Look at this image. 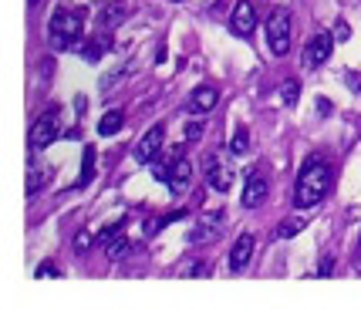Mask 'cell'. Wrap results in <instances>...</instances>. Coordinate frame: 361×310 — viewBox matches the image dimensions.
Here are the masks:
<instances>
[{
  "mask_svg": "<svg viewBox=\"0 0 361 310\" xmlns=\"http://www.w3.org/2000/svg\"><path fill=\"white\" fill-rule=\"evenodd\" d=\"M166 186L173 189L176 196L192 186V162L186 159V145H176L173 149V166H169V182Z\"/></svg>",
  "mask_w": 361,
  "mask_h": 310,
  "instance_id": "obj_5",
  "label": "cell"
},
{
  "mask_svg": "<svg viewBox=\"0 0 361 310\" xmlns=\"http://www.w3.org/2000/svg\"><path fill=\"white\" fill-rule=\"evenodd\" d=\"M230 152L233 155H247L250 152V132L247 128H236L233 139H230Z\"/></svg>",
  "mask_w": 361,
  "mask_h": 310,
  "instance_id": "obj_18",
  "label": "cell"
},
{
  "mask_svg": "<svg viewBox=\"0 0 361 310\" xmlns=\"http://www.w3.org/2000/svg\"><path fill=\"white\" fill-rule=\"evenodd\" d=\"M44 182H47V169H34L31 175H27V196H34Z\"/></svg>",
  "mask_w": 361,
  "mask_h": 310,
  "instance_id": "obj_21",
  "label": "cell"
},
{
  "mask_svg": "<svg viewBox=\"0 0 361 310\" xmlns=\"http://www.w3.org/2000/svg\"><path fill=\"white\" fill-rule=\"evenodd\" d=\"M105 256H109V260H126V256H128V240H126V232L111 236L109 243H105Z\"/></svg>",
  "mask_w": 361,
  "mask_h": 310,
  "instance_id": "obj_17",
  "label": "cell"
},
{
  "mask_svg": "<svg viewBox=\"0 0 361 310\" xmlns=\"http://www.w3.org/2000/svg\"><path fill=\"white\" fill-rule=\"evenodd\" d=\"M267 175L264 172H250L247 175V186H243V209H260L267 202Z\"/></svg>",
  "mask_w": 361,
  "mask_h": 310,
  "instance_id": "obj_10",
  "label": "cell"
},
{
  "mask_svg": "<svg viewBox=\"0 0 361 310\" xmlns=\"http://www.w3.org/2000/svg\"><path fill=\"white\" fill-rule=\"evenodd\" d=\"M122 20H126V4H105V7H102V14H98L102 31H115Z\"/></svg>",
  "mask_w": 361,
  "mask_h": 310,
  "instance_id": "obj_14",
  "label": "cell"
},
{
  "mask_svg": "<svg viewBox=\"0 0 361 310\" xmlns=\"http://www.w3.org/2000/svg\"><path fill=\"white\" fill-rule=\"evenodd\" d=\"M31 4H37V0H31Z\"/></svg>",
  "mask_w": 361,
  "mask_h": 310,
  "instance_id": "obj_29",
  "label": "cell"
},
{
  "mask_svg": "<svg viewBox=\"0 0 361 310\" xmlns=\"http://www.w3.org/2000/svg\"><path fill=\"white\" fill-rule=\"evenodd\" d=\"M58 132H61V111L58 108H47L37 122L31 125V149L34 152H41V149H47L51 142L58 139Z\"/></svg>",
  "mask_w": 361,
  "mask_h": 310,
  "instance_id": "obj_4",
  "label": "cell"
},
{
  "mask_svg": "<svg viewBox=\"0 0 361 310\" xmlns=\"http://www.w3.org/2000/svg\"><path fill=\"white\" fill-rule=\"evenodd\" d=\"M159 226H166V219H149V223H145V236H156Z\"/></svg>",
  "mask_w": 361,
  "mask_h": 310,
  "instance_id": "obj_25",
  "label": "cell"
},
{
  "mask_svg": "<svg viewBox=\"0 0 361 310\" xmlns=\"http://www.w3.org/2000/svg\"><path fill=\"white\" fill-rule=\"evenodd\" d=\"M216 105H220V92H216V88H209V85L196 88L192 98H189V111H213Z\"/></svg>",
  "mask_w": 361,
  "mask_h": 310,
  "instance_id": "obj_13",
  "label": "cell"
},
{
  "mask_svg": "<svg viewBox=\"0 0 361 310\" xmlns=\"http://www.w3.org/2000/svg\"><path fill=\"white\" fill-rule=\"evenodd\" d=\"M122 125H126V115L115 108V111H105L102 115V122H98V135H118L122 132Z\"/></svg>",
  "mask_w": 361,
  "mask_h": 310,
  "instance_id": "obj_16",
  "label": "cell"
},
{
  "mask_svg": "<svg viewBox=\"0 0 361 310\" xmlns=\"http://www.w3.org/2000/svg\"><path fill=\"white\" fill-rule=\"evenodd\" d=\"M94 162H98V152H94V145H85V155H81L78 189H85V186H92V182H94Z\"/></svg>",
  "mask_w": 361,
  "mask_h": 310,
  "instance_id": "obj_15",
  "label": "cell"
},
{
  "mask_svg": "<svg viewBox=\"0 0 361 310\" xmlns=\"http://www.w3.org/2000/svg\"><path fill=\"white\" fill-rule=\"evenodd\" d=\"M253 249H257V240H253V232H240L236 236L233 249H230V270L233 273H243L253 260Z\"/></svg>",
  "mask_w": 361,
  "mask_h": 310,
  "instance_id": "obj_11",
  "label": "cell"
},
{
  "mask_svg": "<svg viewBox=\"0 0 361 310\" xmlns=\"http://www.w3.org/2000/svg\"><path fill=\"white\" fill-rule=\"evenodd\" d=\"M92 243H94V236L81 230L78 236H75V253H88V249H92Z\"/></svg>",
  "mask_w": 361,
  "mask_h": 310,
  "instance_id": "obj_22",
  "label": "cell"
},
{
  "mask_svg": "<svg viewBox=\"0 0 361 310\" xmlns=\"http://www.w3.org/2000/svg\"><path fill=\"white\" fill-rule=\"evenodd\" d=\"M203 128H206L203 122H189L186 125V139L189 142H200V139H203Z\"/></svg>",
  "mask_w": 361,
  "mask_h": 310,
  "instance_id": "obj_23",
  "label": "cell"
},
{
  "mask_svg": "<svg viewBox=\"0 0 361 310\" xmlns=\"http://www.w3.org/2000/svg\"><path fill=\"white\" fill-rule=\"evenodd\" d=\"M58 273H61V270H58V266H51V264L37 266V277H58Z\"/></svg>",
  "mask_w": 361,
  "mask_h": 310,
  "instance_id": "obj_24",
  "label": "cell"
},
{
  "mask_svg": "<svg viewBox=\"0 0 361 310\" xmlns=\"http://www.w3.org/2000/svg\"><path fill=\"white\" fill-rule=\"evenodd\" d=\"M331 51H334V37L331 34H314L307 41V47H304V61L311 68H321V64L331 61Z\"/></svg>",
  "mask_w": 361,
  "mask_h": 310,
  "instance_id": "obj_12",
  "label": "cell"
},
{
  "mask_svg": "<svg viewBox=\"0 0 361 310\" xmlns=\"http://www.w3.org/2000/svg\"><path fill=\"white\" fill-rule=\"evenodd\" d=\"M162 142H166V128H162V125H152V128H149V132L135 142V149H132L135 162H139V166H149L152 159H159V152H162Z\"/></svg>",
  "mask_w": 361,
  "mask_h": 310,
  "instance_id": "obj_6",
  "label": "cell"
},
{
  "mask_svg": "<svg viewBox=\"0 0 361 310\" xmlns=\"http://www.w3.org/2000/svg\"><path fill=\"white\" fill-rule=\"evenodd\" d=\"M300 230H304V219H283L281 230H277V236H281V240H294Z\"/></svg>",
  "mask_w": 361,
  "mask_h": 310,
  "instance_id": "obj_19",
  "label": "cell"
},
{
  "mask_svg": "<svg viewBox=\"0 0 361 310\" xmlns=\"http://www.w3.org/2000/svg\"><path fill=\"white\" fill-rule=\"evenodd\" d=\"M203 169H206V182H209V189H216V192H230V186H233V169L223 162L220 155H206L203 159Z\"/></svg>",
  "mask_w": 361,
  "mask_h": 310,
  "instance_id": "obj_7",
  "label": "cell"
},
{
  "mask_svg": "<svg viewBox=\"0 0 361 310\" xmlns=\"http://www.w3.org/2000/svg\"><path fill=\"white\" fill-rule=\"evenodd\" d=\"M348 34H351V31H348V24H345V20H338V24H334V37H338V41H345Z\"/></svg>",
  "mask_w": 361,
  "mask_h": 310,
  "instance_id": "obj_26",
  "label": "cell"
},
{
  "mask_svg": "<svg viewBox=\"0 0 361 310\" xmlns=\"http://www.w3.org/2000/svg\"><path fill=\"white\" fill-rule=\"evenodd\" d=\"M81 27H85V20L81 14L75 11H58V14L51 17V24H47V41L51 47H58V51H81Z\"/></svg>",
  "mask_w": 361,
  "mask_h": 310,
  "instance_id": "obj_2",
  "label": "cell"
},
{
  "mask_svg": "<svg viewBox=\"0 0 361 310\" xmlns=\"http://www.w3.org/2000/svg\"><path fill=\"white\" fill-rule=\"evenodd\" d=\"M331 270H334V260H331V256H324V260H321V266H317V273H321V277H328Z\"/></svg>",
  "mask_w": 361,
  "mask_h": 310,
  "instance_id": "obj_27",
  "label": "cell"
},
{
  "mask_svg": "<svg viewBox=\"0 0 361 310\" xmlns=\"http://www.w3.org/2000/svg\"><path fill=\"white\" fill-rule=\"evenodd\" d=\"M230 31L236 37H250L257 31V7H253L250 0H240L233 7V14H230Z\"/></svg>",
  "mask_w": 361,
  "mask_h": 310,
  "instance_id": "obj_9",
  "label": "cell"
},
{
  "mask_svg": "<svg viewBox=\"0 0 361 310\" xmlns=\"http://www.w3.org/2000/svg\"><path fill=\"white\" fill-rule=\"evenodd\" d=\"M317 111H321V115H331V101H317Z\"/></svg>",
  "mask_w": 361,
  "mask_h": 310,
  "instance_id": "obj_28",
  "label": "cell"
},
{
  "mask_svg": "<svg viewBox=\"0 0 361 310\" xmlns=\"http://www.w3.org/2000/svg\"><path fill=\"white\" fill-rule=\"evenodd\" d=\"M298 94H300V81H283V88H281V98H283V105H298Z\"/></svg>",
  "mask_w": 361,
  "mask_h": 310,
  "instance_id": "obj_20",
  "label": "cell"
},
{
  "mask_svg": "<svg viewBox=\"0 0 361 310\" xmlns=\"http://www.w3.org/2000/svg\"><path fill=\"white\" fill-rule=\"evenodd\" d=\"M290 34H294L290 11H287V7L270 11V17H267V47H270L274 58H283V54L290 51Z\"/></svg>",
  "mask_w": 361,
  "mask_h": 310,
  "instance_id": "obj_3",
  "label": "cell"
},
{
  "mask_svg": "<svg viewBox=\"0 0 361 310\" xmlns=\"http://www.w3.org/2000/svg\"><path fill=\"white\" fill-rule=\"evenodd\" d=\"M220 226H223V213H203V216H200V223H196V226H192V230H189V243H192V247H203V243H213V240H216V236H220Z\"/></svg>",
  "mask_w": 361,
  "mask_h": 310,
  "instance_id": "obj_8",
  "label": "cell"
},
{
  "mask_svg": "<svg viewBox=\"0 0 361 310\" xmlns=\"http://www.w3.org/2000/svg\"><path fill=\"white\" fill-rule=\"evenodd\" d=\"M331 189V166L321 155H307V162L300 166L298 186H294V206L298 209H314L317 202L328 196Z\"/></svg>",
  "mask_w": 361,
  "mask_h": 310,
  "instance_id": "obj_1",
  "label": "cell"
}]
</instances>
